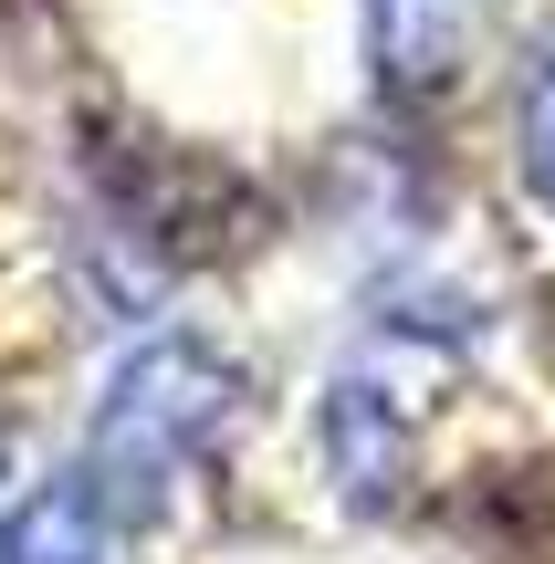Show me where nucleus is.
Wrapping results in <instances>:
<instances>
[{"instance_id":"obj_1","label":"nucleus","mask_w":555,"mask_h":564,"mask_svg":"<svg viewBox=\"0 0 555 564\" xmlns=\"http://www.w3.org/2000/svg\"><path fill=\"white\" fill-rule=\"evenodd\" d=\"M231 408H242V366L210 356L200 335H158V345H137V356L105 377L84 470L105 481L116 512H158V491L231 429Z\"/></svg>"},{"instance_id":"obj_2","label":"nucleus","mask_w":555,"mask_h":564,"mask_svg":"<svg viewBox=\"0 0 555 564\" xmlns=\"http://www.w3.org/2000/svg\"><path fill=\"white\" fill-rule=\"evenodd\" d=\"M461 32H472V0H367V53L388 95H430L461 63Z\"/></svg>"},{"instance_id":"obj_3","label":"nucleus","mask_w":555,"mask_h":564,"mask_svg":"<svg viewBox=\"0 0 555 564\" xmlns=\"http://www.w3.org/2000/svg\"><path fill=\"white\" fill-rule=\"evenodd\" d=\"M0 564H105V481L63 470L0 523Z\"/></svg>"},{"instance_id":"obj_4","label":"nucleus","mask_w":555,"mask_h":564,"mask_svg":"<svg viewBox=\"0 0 555 564\" xmlns=\"http://www.w3.org/2000/svg\"><path fill=\"white\" fill-rule=\"evenodd\" d=\"M514 158H524V188H535V209H555V53L535 63V84H524Z\"/></svg>"}]
</instances>
